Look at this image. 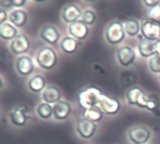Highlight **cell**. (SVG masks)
<instances>
[{
	"label": "cell",
	"instance_id": "obj_1",
	"mask_svg": "<svg viewBox=\"0 0 160 144\" xmlns=\"http://www.w3.org/2000/svg\"><path fill=\"white\" fill-rule=\"evenodd\" d=\"M103 95L102 91L97 87H89L78 93L77 102L80 107L85 109L98 106L99 100Z\"/></svg>",
	"mask_w": 160,
	"mask_h": 144
},
{
	"label": "cell",
	"instance_id": "obj_2",
	"mask_svg": "<svg viewBox=\"0 0 160 144\" xmlns=\"http://www.w3.org/2000/svg\"><path fill=\"white\" fill-rule=\"evenodd\" d=\"M36 62L42 69L50 71L56 67L58 56L51 47H42L36 55Z\"/></svg>",
	"mask_w": 160,
	"mask_h": 144
},
{
	"label": "cell",
	"instance_id": "obj_3",
	"mask_svg": "<svg viewBox=\"0 0 160 144\" xmlns=\"http://www.w3.org/2000/svg\"><path fill=\"white\" fill-rule=\"evenodd\" d=\"M140 32L144 39L151 42H157L160 40V21L146 18L143 19L140 25Z\"/></svg>",
	"mask_w": 160,
	"mask_h": 144
},
{
	"label": "cell",
	"instance_id": "obj_4",
	"mask_svg": "<svg viewBox=\"0 0 160 144\" xmlns=\"http://www.w3.org/2000/svg\"><path fill=\"white\" fill-rule=\"evenodd\" d=\"M125 31L122 23L111 22L106 29V38L110 44H119L125 38Z\"/></svg>",
	"mask_w": 160,
	"mask_h": 144
},
{
	"label": "cell",
	"instance_id": "obj_5",
	"mask_svg": "<svg viewBox=\"0 0 160 144\" xmlns=\"http://www.w3.org/2000/svg\"><path fill=\"white\" fill-rule=\"evenodd\" d=\"M9 119L11 123L16 127H23L27 124L29 116H28V107L25 105H19L14 107L10 115Z\"/></svg>",
	"mask_w": 160,
	"mask_h": 144
},
{
	"label": "cell",
	"instance_id": "obj_6",
	"mask_svg": "<svg viewBox=\"0 0 160 144\" xmlns=\"http://www.w3.org/2000/svg\"><path fill=\"white\" fill-rule=\"evenodd\" d=\"M31 43L28 37L25 34H18L17 37L11 42L10 50L15 56H24L30 49Z\"/></svg>",
	"mask_w": 160,
	"mask_h": 144
},
{
	"label": "cell",
	"instance_id": "obj_7",
	"mask_svg": "<svg viewBox=\"0 0 160 144\" xmlns=\"http://www.w3.org/2000/svg\"><path fill=\"white\" fill-rule=\"evenodd\" d=\"M15 70L21 77H29L33 74L35 65L33 59L29 56H20L15 61Z\"/></svg>",
	"mask_w": 160,
	"mask_h": 144
},
{
	"label": "cell",
	"instance_id": "obj_8",
	"mask_svg": "<svg viewBox=\"0 0 160 144\" xmlns=\"http://www.w3.org/2000/svg\"><path fill=\"white\" fill-rule=\"evenodd\" d=\"M98 107L107 115H116L121 109V103L116 98L103 94L99 100Z\"/></svg>",
	"mask_w": 160,
	"mask_h": 144
},
{
	"label": "cell",
	"instance_id": "obj_9",
	"mask_svg": "<svg viewBox=\"0 0 160 144\" xmlns=\"http://www.w3.org/2000/svg\"><path fill=\"white\" fill-rule=\"evenodd\" d=\"M128 137L134 144H145L151 137V131L144 126H136L129 130Z\"/></svg>",
	"mask_w": 160,
	"mask_h": 144
},
{
	"label": "cell",
	"instance_id": "obj_10",
	"mask_svg": "<svg viewBox=\"0 0 160 144\" xmlns=\"http://www.w3.org/2000/svg\"><path fill=\"white\" fill-rule=\"evenodd\" d=\"M127 102L131 106H137L140 108H146L147 94L144 93L139 88H132L126 94Z\"/></svg>",
	"mask_w": 160,
	"mask_h": 144
},
{
	"label": "cell",
	"instance_id": "obj_11",
	"mask_svg": "<svg viewBox=\"0 0 160 144\" xmlns=\"http://www.w3.org/2000/svg\"><path fill=\"white\" fill-rule=\"evenodd\" d=\"M76 131L83 138H91L96 131V124L86 119H79L76 123Z\"/></svg>",
	"mask_w": 160,
	"mask_h": 144
},
{
	"label": "cell",
	"instance_id": "obj_12",
	"mask_svg": "<svg viewBox=\"0 0 160 144\" xmlns=\"http://www.w3.org/2000/svg\"><path fill=\"white\" fill-rule=\"evenodd\" d=\"M89 27L87 25H85L81 20H78L69 26V33L71 34L72 38L82 41L85 40L89 35Z\"/></svg>",
	"mask_w": 160,
	"mask_h": 144
},
{
	"label": "cell",
	"instance_id": "obj_13",
	"mask_svg": "<svg viewBox=\"0 0 160 144\" xmlns=\"http://www.w3.org/2000/svg\"><path fill=\"white\" fill-rule=\"evenodd\" d=\"M117 57L122 66L129 67L136 59V52L129 46H123L118 50Z\"/></svg>",
	"mask_w": 160,
	"mask_h": 144
},
{
	"label": "cell",
	"instance_id": "obj_14",
	"mask_svg": "<svg viewBox=\"0 0 160 144\" xmlns=\"http://www.w3.org/2000/svg\"><path fill=\"white\" fill-rule=\"evenodd\" d=\"M72 112L71 105L68 102L60 100L53 106V116L58 121H63L67 119Z\"/></svg>",
	"mask_w": 160,
	"mask_h": 144
},
{
	"label": "cell",
	"instance_id": "obj_15",
	"mask_svg": "<svg viewBox=\"0 0 160 144\" xmlns=\"http://www.w3.org/2000/svg\"><path fill=\"white\" fill-rule=\"evenodd\" d=\"M40 37L48 44H57L60 39V33L55 27L46 26L41 30Z\"/></svg>",
	"mask_w": 160,
	"mask_h": 144
},
{
	"label": "cell",
	"instance_id": "obj_16",
	"mask_svg": "<svg viewBox=\"0 0 160 144\" xmlns=\"http://www.w3.org/2000/svg\"><path fill=\"white\" fill-rule=\"evenodd\" d=\"M28 19V12L22 9H15L9 14V21L15 27H23L26 26Z\"/></svg>",
	"mask_w": 160,
	"mask_h": 144
},
{
	"label": "cell",
	"instance_id": "obj_17",
	"mask_svg": "<svg viewBox=\"0 0 160 144\" xmlns=\"http://www.w3.org/2000/svg\"><path fill=\"white\" fill-rule=\"evenodd\" d=\"M81 16L82 12L75 5H68L62 11V19L70 25L78 21Z\"/></svg>",
	"mask_w": 160,
	"mask_h": 144
},
{
	"label": "cell",
	"instance_id": "obj_18",
	"mask_svg": "<svg viewBox=\"0 0 160 144\" xmlns=\"http://www.w3.org/2000/svg\"><path fill=\"white\" fill-rule=\"evenodd\" d=\"M42 100L44 103L55 105L61 100V93L60 91L55 86H48L44 89L42 93Z\"/></svg>",
	"mask_w": 160,
	"mask_h": 144
},
{
	"label": "cell",
	"instance_id": "obj_19",
	"mask_svg": "<svg viewBox=\"0 0 160 144\" xmlns=\"http://www.w3.org/2000/svg\"><path fill=\"white\" fill-rule=\"evenodd\" d=\"M138 50L141 57L151 58L155 55V42L142 38L138 44Z\"/></svg>",
	"mask_w": 160,
	"mask_h": 144
},
{
	"label": "cell",
	"instance_id": "obj_20",
	"mask_svg": "<svg viewBox=\"0 0 160 144\" xmlns=\"http://www.w3.org/2000/svg\"><path fill=\"white\" fill-rule=\"evenodd\" d=\"M46 88V80L41 75H36L32 77L28 82V89L33 93H40Z\"/></svg>",
	"mask_w": 160,
	"mask_h": 144
},
{
	"label": "cell",
	"instance_id": "obj_21",
	"mask_svg": "<svg viewBox=\"0 0 160 144\" xmlns=\"http://www.w3.org/2000/svg\"><path fill=\"white\" fill-rule=\"evenodd\" d=\"M18 35V29L11 23H5L0 26V39L3 41H13Z\"/></svg>",
	"mask_w": 160,
	"mask_h": 144
},
{
	"label": "cell",
	"instance_id": "obj_22",
	"mask_svg": "<svg viewBox=\"0 0 160 144\" xmlns=\"http://www.w3.org/2000/svg\"><path fill=\"white\" fill-rule=\"evenodd\" d=\"M79 42L77 40L72 37H65L61 40L60 42V49L66 54H72L78 48Z\"/></svg>",
	"mask_w": 160,
	"mask_h": 144
},
{
	"label": "cell",
	"instance_id": "obj_23",
	"mask_svg": "<svg viewBox=\"0 0 160 144\" xmlns=\"http://www.w3.org/2000/svg\"><path fill=\"white\" fill-rule=\"evenodd\" d=\"M83 116H84V119L95 123V122H100L102 120V118L104 116V113L100 109L99 107H94L85 109L84 113H83Z\"/></svg>",
	"mask_w": 160,
	"mask_h": 144
},
{
	"label": "cell",
	"instance_id": "obj_24",
	"mask_svg": "<svg viewBox=\"0 0 160 144\" xmlns=\"http://www.w3.org/2000/svg\"><path fill=\"white\" fill-rule=\"evenodd\" d=\"M123 27H124L125 34L130 37H136L140 32V25H139L138 21L134 20V19L126 20L124 22Z\"/></svg>",
	"mask_w": 160,
	"mask_h": 144
},
{
	"label": "cell",
	"instance_id": "obj_25",
	"mask_svg": "<svg viewBox=\"0 0 160 144\" xmlns=\"http://www.w3.org/2000/svg\"><path fill=\"white\" fill-rule=\"evenodd\" d=\"M38 116L42 120H49L53 116V107L47 103H41L36 109Z\"/></svg>",
	"mask_w": 160,
	"mask_h": 144
},
{
	"label": "cell",
	"instance_id": "obj_26",
	"mask_svg": "<svg viewBox=\"0 0 160 144\" xmlns=\"http://www.w3.org/2000/svg\"><path fill=\"white\" fill-rule=\"evenodd\" d=\"M160 107V98L155 94L147 95L146 109L152 112H158Z\"/></svg>",
	"mask_w": 160,
	"mask_h": 144
},
{
	"label": "cell",
	"instance_id": "obj_27",
	"mask_svg": "<svg viewBox=\"0 0 160 144\" xmlns=\"http://www.w3.org/2000/svg\"><path fill=\"white\" fill-rule=\"evenodd\" d=\"M96 20V15L94 13V12L92 11H90V10H87V11H84L82 12V16H81V21L87 25V26H92L94 24Z\"/></svg>",
	"mask_w": 160,
	"mask_h": 144
},
{
	"label": "cell",
	"instance_id": "obj_28",
	"mask_svg": "<svg viewBox=\"0 0 160 144\" xmlns=\"http://www.w3.org/2000/svg\"><path fill=\"white\" fill-rule=\"evenodd\" d=\"M150 70L154 74H160V56L154 55L149 61Z\"/></svg>",
	"mask_w": 160,
	"mask_h": 144
},
{
	"label": "cell",
	"instance_id": "obj_29",
	"mask_svg": "<svg viewBox=\"0 0 160 144\" xmlns=\"http://www.w3.org/2000/svg\"><path fill=\"white\" fill-rule=\"evenodd\" d=\"M150 14H151L150 18L157 20V21H160V6L158 5V6L152 8V11L150 12Z\"/></svg>",
	"mask_w": 160,
	"mask_h": 144
},
{
	"label": "cell",
	"instance_id": "obj_30",
	"mask_svg": "<svg viewBox=\"0 0 160 144\" xmlns=\"http://www.w3.org/2000/svg\"><path fill=\"white\" fill-rule=\"evenodd\" d=\"M7 20H9V14L7 11L0 8V26L7 23Z\"/></svg>",
	"mask_w": 160,
	"mask_h": 144
},
{
	"label": "cell",
	"instance_id": "obj_31",
	"mask_svg": "<svg viewBox=\"0 0 160 144\" xmlns=\"http://www.w3.org/2000/svg\"><path fill=\"white\" fill-rule=\"evenodd\" d=\"M28 2L26 0H12V5H13V8H16V9H21L23 8Z\"/></svg>",
	"mask_w": 160,
	"mask_h": 144
},
{
	"label": "cell",
	"instance_id": "obj_32",
	"mask_svg": "<svg viewBox=\"0 0 160 144\" xmlns=\"http://www.w3.org/2000/svg\"><path fill=\"white\" fill-rule=\"evenodd\" d=\"M12 7H13L12 0V1H10V0H6V1H0V8H2L4 10L11 9Z\"/></svg>",
	"mask_w": 160,
	"mask_h": 144
},
{
	"label": "cell",
	"instance_id": "obj_33",
	"mask_svg": "<svg viewBox=\"0 0 160 144\" xmlns=\"http://www.w3.org/2000/svg\"><path fill=\"white\" fill-rule=\"evenodd\" d=\"M143 3L145 5H147L149 8H152V9L158 6V5H160V1H148V0H146V1H144Z\"/></svg>",
	"mask_w": 160,
	"mask_h": 144
},
{
	"label": "cell",
	"instance_id": "obj_34",
	"mask_svg": "<svg viewBox=\"0 0 160 144\" xmlns=\"http://www.w3.org/2000/svg\"><path fill=\"white\" fill-rule=\"evenodd\" d=\"M155 55L160 56V40L155 42Z\"/></svg>",
	"mask_w": 160,
	"mask_h": 144
},
{
	"label": "cell",
	"instance_id": "obj_35",
	"mask_svg": "<svg viewBox=\"0 0 160 144\" xmlns=\"http://www.w3.org/2000/svg\"><path fill=\"white\" fill-rule=\"evenodd\" d=\"M3 85H4V82H3V79H2V77H0V90L2 89V87H3Z\"/></svg>",
	"mask_w": 160,
	"mask_h": 144
},
{
	"label": "cell",
	"instance_id": "obj_36",
	"mask_svg": "<svg viewBox=\"0 0 160 144\" xmlns=\"http://www.w3.org/2000/svg\"><path fill=\"white\" fill-rule=\"evenodd\" d=\"M159 80H160V76H159Z\"/></svg>",
	"mask_w": 160,
	"mask_h": 144
},
{
	"label": "cell",
	"instance_id": "obj_37",
	"mask_svg": "<svg viewBox=\"0 0 160 144\" xmlns=\"http://www.w3.org/2000/svg\"><path fill=\"white\" fill-rule=\"evenodd\" d=\"M159 6H160V5H159Z\"/></svg>",
	"mask_w": 160,
	"mask_h": 144
}]
</instances>
